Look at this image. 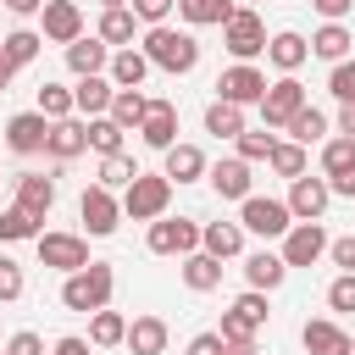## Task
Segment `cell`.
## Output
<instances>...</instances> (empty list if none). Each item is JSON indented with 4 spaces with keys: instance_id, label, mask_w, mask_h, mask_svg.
<instances>
[{
    "instance_id": "obj_1",
    "label": "cell",
    "mask_w": 355,
    "mask_h": 355,
    "mask_svg": "<svg viewBox=\"0 0 355 355\" xmlns=\"http://www.w3.org/2000/svg\"><path fill=\"white\" fill-rule=\"evenodd\" d=\"M139 50L150 55V67H161V72H172V78L200 67V39H194L189 28H166V22H161V28H150V33H144V44H139Z\"/></svg>"
},
{
    "instance_id": "obj_2",
    "label": "cell",
    "mask_w": 355,
    "mask_h": 355,
    "mask_svg": "<svg viewBox=\"0 0 355 355\" xmlns=\"http://www.w3.org/2000/svg\"><path fill=\"white\" fill-rule=\"evenodd\" d=\"M111 288H116L111 261H89L83 272H72V277L61 283V305H67V311L94 316V311H105V305H111Z\"/></svg>"
},
{
    "instance_id": "obj_3",
    "label": "cell",
    "mask_w": 355,
    "mask_h": 355,
    "mask_svg": "<svg viewBox=\"0 0 355 355\" xmlns=\"http://www.w3.org/2000/svg\"><path fill=\"white\" fill-rule=\"evenodd\" d=\"M166 205H172V178L166 172H139L122 189V216H133V222H161Z\"/></svg>"
},
{
    "instance_id": "obj_4",
    "label": "cell",
    "mask_w": 355,
    "mask_h": 355,
    "mask_svg": "<svg viewBox=\"0 0 355 355\" xmlns=\"http://www.w3.org/2000/svg\"><path fill=\"white\" fill-rule=\"evenodd\" d=\"M222 44H227L233 61H255V55H266V22L255 17V6H239V11L222 22Z\"/></svg>"
},
{
    "instance_id": "obj_5",
    "label": "cell",
    "mask_w": 355,
    "mask_h": 355,
    "mask_svg": "<svg viewBox=\"0 0 355 355\" xmlns=\"http://www.w3.org/2000/svg\"><path fill=\"white\" fill-rule=\"evenodd\" d=\"M239 227H244V233H255V239H283V233L294 227V211H288V200L250 194V200L239 205Z\"/></svg>"
},
{
    "instance_id": "obj_6",
    "label": "cell",
    "mask_w": 355,
    "mask_h": 355,
    "mask_svg": "<svg viewBox=\"0 0 355 355\" xmlns=\"http://www.w3.org/2000/svg\"><path fill=\"white\" fill-rule=\"evenodd\" d=\"M266 89H272V83H266V72H261L255 61H233V67L216 78V100H227V105H239V111H244V105H261Z\"/></svg>"
},
{
    "instance_id": "obj_7",
    "label": "cell",
    "mask_w": 355,
    "mask_h": 355,
    "mask_svg": "<svg viewBox=\"0 0 355 355\" xmlns=\"http://www.w3.org/2000/svg\"><path fill=\"white\" fill-rule=\"evenodd\" d=\"M144 244H150V255H194L200 250V222L194 216H161V222H150Z\"/></svg>"
},
{
    "instance_id": "obj_8",
    "label": "cell",
    "mask_w": 355,
    "mask_h": 355,
    "mask_svg": "<svg viewBox=\"0 0 355 355\" xmlns=\"http://www.w3.org/2000/svg\"><path fill=\"white\" fill-rule=\"evenodd\" d=\"M78 216H83L89 239H111V233H116V222H122V200H116L111 189L89 183V189H83V200H78Z\"/></svg>"
},
{
    "instance_id": "obj_9",
    "label": "cell",
    "mask_w": 355,
    "mask_h": 355,
    "mask_svg": "<svg viewBox=\"0 0 355 355\" xmlns=\"http://www.w3.org/2000/svg\"><path fill=\"white\" fill-rule=\"evenodd\" d=\"M305 105H311V100H305V83H300V78H277V83L266 89V100H261V122H266V128H288Z\"/></svg>"
},
{
    "instance_id": "obj_10",
    "label": "cell",
    "mask_w": 355,
    "mask_h": 355,
    "mask_svg": "<svg viewBox=\"0 0 355 355\" xmlns=\"http://www.w3.org/2000/svg\"><path fill=\"white\" fill-rule=\"evenodd\" d=\"M327 244H333V239L322 233V222H294V227L283 233V250H277V255H283L288 272H294V266H316V261L327 255Z\"/></svg>"
},
{
    "instance_id": "obj_11",
    "label": "cell",
    "mask_w": 355,
    "mask_h": 355,
    "mask_svg": "<svg viewBox=\"0 0 355 355\" xmlns=\"http://www.w3.org/2000/svg\"><path fill=\"white\" fill-rule=\"evenodd\" d=\"M33 244H39V266H55V272H67V277L89 266V244H83L78 233H39Z\"/></svg>"
},
{
    "instance_id": "obj_12",
    "label": "cell",
    "mask_w": 355,
    "mask_h": 355,
    "mask_svg": "<svg viewBox=\"0 0 355 355\" xmlns=\"http://www.w3.org/2000/svg\"><path fill=\"white\" fill-rule=\"evenodd\" d=\"M44 39L50 44H78L83 39V11H78V0H44Z\"/></svg>"
},
{
    "instance_id": "obj_13",
    "label": "cell",
    "mask_w": 355,
    "mask_h": 355,
    "mask_svg": "<svg viewBox=\"0 0 355 355\" xmlns=\"http://www.w3.org/2000/svg\"><path fill=\"white\" fill-rule=\"evenodd\" d=\"M6 144H11L17 155H39V150L50 144V116H39V111H17V116L6 122Z\"/></svg>"
},
{
    "instance_id": "obj_14",
    "label": "cell",
    "mask_w": 355,
    "mask_h": 355,
    "mask_svg": "<svg viewBox=\"0 0 355 355\" xmlns=\"http://www.w3.org/2000/svg\"><path fill=\"white\" fill-rule=\"evenodd\" d=\"M327 200H333L327 178H294V183H288V211H294V222H322Z\"/></svg>"
},
{
    "instance_id": "obj_15",
    "label": "cell",
    "mask_w": 355,
    "mask_h": 355,
    "mask_svg": "<svg viewBox=\"0 0 355 355\" xmlns=\"http://www.w3.org/2000/svg\"><path fill=\"white\" fill-rule=\"evenodd\" d=\"M305 55H311V39H305V33H294V28H283V33H272V39H266V61H272L283 78H294V72L305 67Z\"/></svg>"
},
{
    "instance_id": "obj_16",
    "label": "cell",
    "mask_w": 355,
    "mask_h": 355,
    "mask_svg": "<svg viewBox=\"0 0 355 355\" xmlns=\"http://www.w3.org/2000/svg\"><path fill=\"white\" fill-rule=\"evenodd\" d=\"M139 139L150 144V150H172L178 144V105L172 100H150V116H144V128H139Z\"/></svg>"
},
{
    "instance_id": "obj_17",
    "label": "cell",
    "mask_w": 355,
    "mask_h": 355,
    "mask_svg": "<svg viewBox=\"0 0 355 355\" xmlns=\"http://www.w3.org/2000/svg\"><path fill=\"white\" fill-rule=\"evenodd\" d=\"M83 150H89V122H83V116L50 122V144H44V155H50V161H78Z\"/></svg>"
},
{
    "instance_id": "obj_18",
    "label": "cell",
    "mask_w": 355,
    "mask_h": 355,
    "mask_svg": "<svg viewBox=\"0 0 355 355\" xmlns=\"http://www.w3.org/2000/svg\"><path fill=\"white\" fill-rule=\"evenodd\" d=\"M300 344H305V355H349V333L338 327V322H327V316H316V322H305L300 327Z\"/></svg>"
},
{
    "instance_id": "obj_19",
    "label": "cell",
    "mask_w": 355,
    "mask_h": 355,
    "mask_svg": "<svg viewBox=\"0 0 355 355\" xmlns=\"http://www.w3.org/2000/svg\"><path fill=\"white\" fill-rule=\"evenodd\" d=\"M67 67H72V78H100L111 67V44L100 33L94 39H78V44H67Z\"/></svg>"
},
{
    "instance_id": "obj_20",
    "label": "cell",
    "mask_w": 355,
    "mask_h": 355,
    "mask_svg": "<svg viewBox=\"0 0 355 355\" xmlns=\"http://www.w3.org/2000/svg\"><path fill=\"white\" fill-rule=\"evenodd\" d=\"M205 178H211V189H216L222 200H239V205L250 200V161L227 155V161H216V166H211Z\"/></svg>"
},
{
    "instance_id": "obj_21",
    "label": "cell",
    "mask_w": 355,
    "mask_h": 355,
    "mask_svg": "<svg viewBox=\"0 0 355 355\" xmlns=\"http://www.w3.org/2000/svg\"><path fill=\"white\" fill-rule=\"evenodd\" d=\"M17 205L44 222L50 205H55V178H44V172H17Z\"/></svg>"
},
{
    "instance_id": "obj_22",
    "label": "cell",
    "mask_w": 355,
    "mask_h": 355,
    "mask_svg": "<svg viewBox=\"0 0 355 355\" xmlns=\"http://www.w3.org/2000/svg\"><path fill=\"white\" fill-rule=\"evenodd\" d=\"M283 277H288V261H283V255H272V250L244 255V283H250V288L272 294V288H283Z\"/></svg>"
},
{
    "instance_id": "obj_23",
    "label": "cell",
    "mask_w": 355,
    "mask_h": 355,
    "mask_svg": "<svg viewBox=\"0 0 355 355\" xmlns=\"http://www.w3.org/2000/svg\"><path fill=\"white\" fill-rule=\"evenodd\" d=\"M200 250L216 255V261H233V255H244V227L239 222H205L200 227Z\"/></svg>"
},
{
    "instance_id": "obj_24",
    "label": "cell",
    "mask_w": 355,
    "mask_h": 355,
    "mask_svg": "<svg viewBox=\"0 0 355 355\" xmlns=\"http://www.w3.org/2000/svg\"><path fill=\"white\" fill-rule=\"evenodd\" d=\"M105 78H111L116 89H139V83L150 78V55H144V50H133V44H128V50H111Z\"/></svg>"
},
{
    "instance_id": "obj_25",
    "label": "cell",
    "mask_w": 355,
    "mask_h": 355,
    "mask_svg": "<svg viewBox=\"0 0 355 355\" xmlns=\"http://www.w3.org/2000/svg\"><path fill=\"white\" fill-rule=\"evenodd\" d=\"M72 100H78V116H105L111 100H116V83H111L105 72H100V78H78Z\"/></svg>"
},
{
    "instance_id": "obj_26",
    "label": "cell",
    "mask_w": 355,
    "mask_h": 355,
    "mask_svg": "<svg viewBox=\"0 0 355 355\" xmlns=\"http://www.w3.org/2000/svg\"><path fill=\"white\" fill-rule=\"evenodd\" d=\"M166 338H172V333H166L161 316H133V322H128V349H133V355H166Z\"/></svg>"
},
{
    "instance_id": "obj_27",
    "label": "cell",
    "mask_w": 355,
    "mask_h": 355,
    "mask_svg": "<svg viewBox=\"0 0 355 355\" xmlns=\"http://www.w3.org/2000/svg\"><path fill=\"white\" fill-rule=\"evenodd\" d=\"M349 44H355V33L344 28V22H322L316 33H311V55H322V61H349Z\"/></svg>"
},
{
    "instance_id": "obj_28",
    "label": "cell",
    "mask_w": 355,
    "mask_h": 355,
    "mask_svg": "<svg viewBox=\"0 0 355 355\" xmlns=\"http://www.w3.org/2000/svg\"><path fill=\"white\" fill-rule=\"evenodd\" d=\"M122 133H139L144 128V116H150V100L139 94V89H116V100H111V111H105Z\"/></svg>"
},
{
    "instance_id": "obj_29",
    "label": "cell",
    "mask_w": 355,
    "mask_h": 355,
    "mask_svg": "<svg viewBox=\"0 0 355 355\" xmlns=\"http://www.w3.org/2000/svg\"><path fill=\"white\" fill-rule=\"evenodd\" d=\"M211 166H205V150L200 144H172L166 150V178L172 183H194V178H205Z\"/></svg>"
},
{
    "instance_id": "obj_30",
    "label": "cell",
    "mask_w": 355,
    "mask_h": 355,
    "mask_svg": "<svg viewBox=\"0 0 355 355\" xmlns=\"http://www.w3.org/2000/svg\"><path fill=\"white\" fill-rule=\"evenodd\" d=\"M233 11H239L233 0H178V17H183L189 28H222Z\"/></svg>"
},
{
    "instance_id": "obj_31",
    "label": "cell",
    "mask_w": 355,
    "mask_h": 355,
    "mask_svg": "<svg viewBox=\"0 0 355 355\" xmlns=\"http://www.w3.org/2000/svg\"><path fill=\"white\" fill-rule=\"evenodd\" d=\"M183 283H189L194 294H211V288L222 283V261H216V255H205V250L183 255Z\"/></svg>"
},
{
    "instance_id": "obj_32",
    "label": "cell",
    "mask_w": 355,
    "mask_h": 355,
    "mask_svg": "<svg viewBox=\"0 0 355 355\" xmlns=\"http://www.w3.org/2000/svg\"><path fill=\"white\" fill-rule=\"evenodd\" d=\"M89 344H94V349L128 344V316H122V311H111V305H105V311H94V316H89Z\"/></svg>"
},
{
    "instance_id": "obj_33",
    "label": "cell",
    "mask_w": 355,
    "mask_h": 355,
    "mask_svg": "<svg viewBox=\"0 0 355 355\" xmlns=\"http://www.w3.org/2000/svg\"><path fill=\"white\" fill-rule=\"evenodd\" d=\"M39 233H44V227H39V216H33V211H22L17 200H11L6 211H0V239H6V244H22V239H39Z\"/></svg>"
},
{
    "instance_id": "obj_34",
    "label": "cell",
    "mask_w": 355,
    "mask_h": 355,
    "mask_svg": "<svg viewBox=\"0 0 355 355\" xmlns=\"http://www.w3.org/2000/svg\"><path fill=\"white\" fill-rule=\"evenodd\" d=\"M205 133H216V139H239V133H244V111L227 105V100H211V105H205Z\"/></svg>"
},
{
    "instance_id": "obj_35",
    "label": "cell",
    "mask_w": 355,
    "mask_h": 355,
    "mask_svg": "<svg viewBox=\"0 0 355 355\" xmlns=\"http://www.w3.org/2000/svg\"><path fill=\"white\" fill-rule=\"evenodd\" d=\"M133 22H139V17H133L128 6H122V11H100V39H105L111 50H128V44H133Z\"/></svg>"
},
{
    "instance_id": "obj_36",
    "label": "cell",
    "mask_w": 355,
    "mask_h": 355,
    "mask_svg": "<svg viewBox=\"0 0 355 355\" xmlns=\"http://www.w3.org/2000/svg\"><path fill=\"white\" fill-rule=\"evenodd\" d=\"M39 44H44V33H33V28H11L6 44H0V55H6L11 67H28V61L39 55Z\"/></svg>"
},
{
    "instance_id": "obj_37",
    "label": "cell",
    "mask_w": 355,
    "mask_h": 355,
    "mask_svg": "<svg viewBox=\"0 0 355 355\" xmlns=\"http://www.w3.org/2000/svg\"><path fill=\"white\" fill-rule=\"evenodd\" d=\"M33 111H39V116H50V122H67V116H78V100H72V89H61V83H44Z\"/></svg>"
},
{
    "instance_id": "obj_38",
    "label": "cell",
    "mask_w": 355,
    "mask_h": 355,
    "mask_svg": "<svg viewBox=\"0 0 355 355\" xmlns=\"http://www.w3.org/2000/svg\"><path fill=\"white\" fill-rule=\"evenodd\" d=\"M233 144H239V161H250V166H255V161H272V150H277V133H266V128H244Z\"/></svg>"
},
{
    "instance_id": "obj_39",
    "label": "cell",
    "mask_w": 355,
    "mask_h": 355,
    "mask_svg": "<svg viewBox=\"0 0 355 355\" xmlns=\"http://www.w3.org/2000/svg\"><path fill=\"white\" fill-rule=\"evenodd\" d=\"M227 311H233L244 327H255V333H261V327H266V316H272V305H266V294H261V288H244Z\"/></svg>"
},
{
    "instance_id": "obj_40",
    "label": "cell",
    "mask_w": 355,
    "mask_h": 355,
    "mask_svg": "<svg viewBox=\"0 0 355 355\" xmlns=\"http://www.w3.org/2000/svg\"><path fill=\"white\" fill-rule=\"evenodd\" d=\"M89 150L94 155H122V128L111 116H89Z\"/></svg>"
},
{
    "instance_id": "obj_41",
    "label": "cell",
    "mask_w": 355,
    "mask_h": 355,
    "mask_svg": "<svg viewBox=\"0 0 355 355\" xmlns=\"http://www.w3.org/2000/svg\"><path fill=\"white\" fill-rule=\"evenodd\" d=\"M266 166H272L277 178H288V183H294V178H305V144H294V139L283 144V139H277V150H272V161H266Z\"/></svg>"
},
{
    "instance_id": "obj_42",
    "label": "cell",
    "mask_w": 355,
    "mask_h": 355,
    "mask_svg": "<svg viewBox=\"0 0 355 355\" xmlns=\"http://www.w3.org/2000/svg\"><path fill=\"white\" fill-rule=\"evenodd\" d=\"M139 178V166H133V155L122 150V155H100V189H128Z\"/></svg>"
},
{
    "instance_id": "obj_43",
    "label": "cell",
    "mask_w": 355,
    "mask_h": 355,
    "mask_svg": "<svg viewBox=\"0 0 355 355\" xmlns=\"http://www.w3.org/2000/svg\"><path fill=\"white\" fill-rule=\"evenodd\" d=\"M349 166H355V139H344V133L327 139V144H322V178H338V172H349Z\"/></svg>"
},
{
    "instance_id": "obj_44",
    "label": "cell",
    "mask_w": 355,
    "mask_h": 355,
    "mask_svg": "<svg viewBox=\"0 0 355 355\" xmlns=\"http://www.w3.org/2000/svg\"><path fill=\"white\" fill-rule=\"evenodd\" d=\"M283 133H294V144H316V139L327 133V116H322L316 105H305V111H300V116H294Z\"/></svg>"
},
{
    "instance_id": "obj_45",
    "label": "cell",
    "mask_w": 355,
    "mask_h": 355,
    "mask_svg": "<svg viewBox=\"0 0 355 355\" xmlns=\"http://www.w3.org/2000/svg\"><path fill=\"white\" fill-rule=\"evenodd\" d=\"M327 89H333L338 105H349V100H355V61H338V67L327 72Z\"/></svg>"
},
{
    "instance_id": "obj_46",
    "label": "cell",
    "mask_w": 355,
    "mask_h": 355,
    "mask_svg": "<svg viewBox=\"0 0 355 355\" xmlns=\"http://www.w3.org/2000/svg\"><path fill=\"white\" fill-rule=\"evenodd\" d=\"M22 288H28L22 266H17L11 255H0V300H22Z\"/></svg>"
},
{
    "instance_id": "obj_47",
    "label": "cell",
    "mask_w": 355,
    "mask_h": 355,
    "mask_svg": "<svg viewBox=\"0 0 355 355\" xmlns=\"http://www.w3.org/2000/svg\"><path fill=\"white\" fill-rule=\"evenodd\" d=\"M327 305H333V311H355V272H338V277L327 283Z\"/></svg>"
},
{
    "instance_id": "obj_48",
    "label": "cell",
    "mask_w": 355,
    "mask_h": 355,
    "mask_svg": "<svg viewBox=\"0 0 355 355\" xmlns=\"http://www.w3.org/2000/svg\"><path fill=\"white\" fill-rule=\"evenodd\" d=\"M172 6H178V0H128V11H133L139 22H150V28H161Z\"/></svg>"
},
{
    "instance_id": "obj_49",
    "label": "cell",
    "mask_w": 355,
    "mask_h": 355,
    "mask_svg": "<svg viewBox=\"0 0 355 355\" xmlns=\"http://www.w3.org/2000/svg\"><path fill=\"white\" fill-rule=\"evenodd\" d=\"M216 333H222V344H255V327H244L233 311H222V327Z\"/></svg>"
},
{
    "instance_id": "obj_50",
    "label": "cell",
    "mask_w": 355,
    "mask_h": 355,
    "mask_svg": "<svg viewBox=\"0 0 355 355\" xmlns=\"http://www.w3.org/2000/svg\"><path fill=\"white\" fill-rule=\"evenodd\" d=\"M0 355H44V338L39 333H11V344Z\"/></svg>"
},
{
    "instance_id": "obj_51",
    "label": "cell",
    "mask_w": 355,
    "mask_h": 355,
    "mask_svg": "<svg viewBox=\"0 0 355 355\" xmlns=\"http://www.w3.org/2000/svg\"><path fill=\"white\" fill-rule=\"evenodd\" d=\"M327 255H333V266H338V272H355V233H349V239H333V244H327Z\"/></svg>"
},
{
    "instance_id": "obj_52",
    "label": "cell",
    "mask_w": 355,
    "mask_h": 355,
    "mask_svg": "<svg viewBox=\"0 0 355 355\" xmlns=\"http://www.w3.org/2000/svg\"><path fill=\"white\" fill-rule=\"evenodd\" d=\"M183 355H227V344H222V333H194Z\"/></svg>"
},
{
    "instance_id": "obj_53",
    "label": "cell",
    "mask_w": 355,
    "mask_h": 355,
    "mask_svg": "<svg viewBox=\"0 0 355 355\" xmlns=\"http://www.w3.org/2000/svg\"><path fill=\"white\" fill-rule=\"evenodd\" d=\"M311 6H316V11L327 17V22H344V17L355 11V0H311Z\"/></svg>"
},
{
    "instance_id": "obj_54",
    "label": "cell",
    "mask_w": 355,
    "mask_h": 355,
    "mask_svg": "<svg viewBox=\"0 0 355 355\" xmlns=\"http://www.w3.org/2000/svg\"><path fill=\"white\" fill-rule=\"evenodd\" d=\"M89 349H94V344H89V338H72V333L50 344V355H89Z\"/></svg>"
},
{
    "instance_id": "obj_55",
    "label": "cell",
    "mask_w": 355,
    "mask_h": 355,
    "mask_svg": "<svg viewBox=\"0 0 355 355\" xmlns=\"http://www.w3.org/2000/svg\"><path fill=\"white\" fill-rule=\"evenodd\" d=\"M327 189H333L338 200H355V166H349V172H338V178H327Z\"/></svg>"
},
{
    "instance_id": "obj_56",
    "label": "cell",
    "mask_w": 355,
    "mask_h": 355,
    "mask_svg": "<svg viewBox=\"0 0 355 355\" xmlns=\"http://www.w3.org/2000/svg\"><path fill=\"white\" fill-rule=\"evenodd\" d=\"M6 11L11 17H33V11H44V0H6Z\"/></svg>"
},
{
    "instance_id": "obj_57",
    "label": "cell",
    "mask_w": 355,
    "mask_h": 355,
    "mask_svg": "<svg viewBox=\"0 0 355 355\" xmlns=\"http://www.w3.org/2000/svg\"><path fill=\"white\" fill-rule=\"evenodd\" d=\"M338 133H344V139H355V100L338 111Z\"/></svg>"
},
{
    "instance_id": "obj_58",
    "label": "cell",
    "mask_w": 355,
    "mask_h": 355,
    "mask_svg": "<svg viewBox=\"0 0 355 355\" xmlns=\"http://www.w3.org/2000/svg\"><path fill=\"white\" fill-rule=\"evenodd\" d=\"M11 78H17V67H11V61H6V55H0V94H6V89H11Z\"/></svg>"
},
{
    "instance_id": "obj_59",
    "label": "cell",
    "mask_w": 355,
    "mask_h": 355,
    "mask_svg": "<svg viewBox=\"0 0 355 355\" xmlns=\"http://www.w3.org/2000/svg\"><path fill=\"white\" fill-rule=\"evenodd\" d=\"M227 355H255V344H227Z\"/></svg>"
},
{
    "instance_id": "obj_60",
    "label": "cell",
    "mask_w": 355,
    "mask_h": 355,
    "mask_svg": "<svg viewBox=\"0 0 355 355\" xmlns=\"http://www.w3.org/2000/svg\"><path fill=\"white\" fill-rule=\"evenodd\" d=\"M100 6H105V11H122V6H128V0H100Z\"/></svg>"
},
{
    "instance_id": "obj_61",
    "label": "cell",
    "mask_w": 355,
    "mask_h": 355,
    "mask_svg": "<svg viewBox=\"0 0 355 355\" xmlns=\"http://www.w3.org/2000/svg\"><path fill=\"white\" fill-rule=\"evenodd\" d=\"M349 355H355V344H349Z\"/></svg>"
},
{
    "instance_id": "obj_62",
    "label": "cell",
    "mask_w": 355,
    "mask_h": 355,
    "mask_svg": "<svg viewBox=\"0 0 355 355\" xmlns=\"http://www.w3.org/2000/svg\"><path fill=\"white\" fill-rule=\"evenodd\" d=\"M250 6H255V0H250Z\"/></svg>"
}]
</instances>
